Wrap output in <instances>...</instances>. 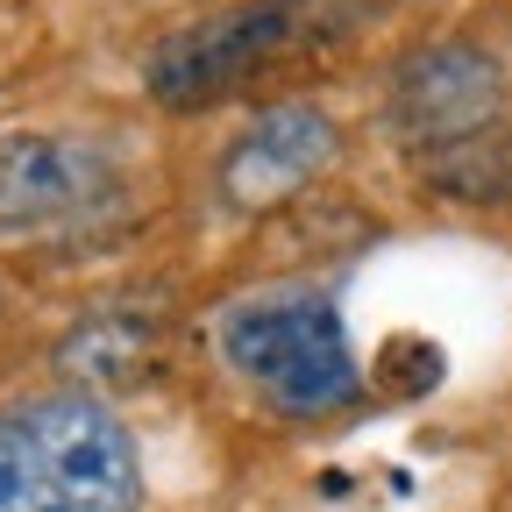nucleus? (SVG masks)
<instances>
[{"instance_id":"nucleus-3","label":"nucleus","mask_w":512,"mask_h":512,"mask_svg":"<svg viewBox=\"0 0 512 512\" xmlns=\"http://www.w3.org/2000/svg\"><path fill=\"white\" fill-rule=\"evenodd\" d=\"M328 29H335L328 0H235V8H214L200 22L171 29L143 57V86L157 107L200 114L299 64Z\"/></svg>"},{"instance_id":"nucleus-6","label":"nucleus","mask_w":512,"mask_h":512,"mask_svg":"<svg viewBox=\"0 0 512 512\" xmlns=\"http://www.w3.org/2000/svg\"><path fill=\"white\" fill-rule=\"evenodd\" d=\"M335 150H342V128L320 107H271L221 150V171H214L221 200L242 207V214L278 207V200H292L299 185H313L320 171H328Z\"/></svg>"},{"instance_id":"nucleus-2","label":"nucleus","mask_w":512,"mask_h":512,"mask_svg":"<svg viewBox=\"0 0 512 512\" xmlns=\"http://www.w3.org/2000/svg\"><path fill=\"white\" fill-rule=\"evenodd\" d=\"M221 356L264 406L292 420H328L363 399L349 328L320 285H264L221 306Z\"/></svg>"},{"instance_id":"nucleus-4","label":"nucleus","mask_w":512,"mask_h":512,"mask_svg":"<svg viewBox=\"0 0 512 512\" xmlns=\"http://www.w3.org/2000/svg\"><path fill=\"white\" fill-rule=\"evenodd\" d=\"M121 192V157L93 136H50V128L0 136V228L15 235L86 228L121 207Z\"/></svg>"},{"instance_id":"nucleus-8","label":"nucleus","mask_w":512,"mask_h":512,"mask_svg":"<svg viewBox=\"0 0 512 512\" xmlns=\"http://www.w3.org/2000/svg\"><path fill=\"white\" fill-rule=\"evenodd\" d=\"M434 185L456 192V200H470V207L512 200V143L491 128V136H470V143H456V150H441V157H434Z\"/></svg>"},{"instance_id":"nucleus-1","label":"nucleus","mask_w":512,"mask_h":512,"mask_svg":"<svg viewBox=\"0 0 512 512\" xmlns=\"http://www.w3.org/2000/svg\"><path fill=\"white\" fill-rule=\"evenodd\" d=\"M143 456L93 392L0 406V512H136Z\"/></svg>"},{"instance_id":"nucleus-5","label":"nucleus","mask_w":512,"mask_h":512,"mask_svg":"<svg viewBox=\"0 0 512 512\" xmlns=\"http://www.w3.org/2000/svg\"><path fill=\"white\" fill-rule=\"evenodd\" d=\"M384 114H392V128L413 150L441 157V150H456V143L498 128V114H505V64L491 50H477V43H427V50H413L392 72Z\"/></svg>"},{"instance_id":"nucleus-7","label":"nucleus","mask_w":512,"mask_h":512,"mask_svg":"<svg viewBox=\"0 0 512 512\" xmlns=\"http://www.w3.org/2000/svg\"><path fill=\"white\" fill-rule=\"evenodd\" d=\"M157 363H164V306H136V299L93 306L79 328L57 342V370L93 399L143 384Z\"/></svg>"}]
</instances>
